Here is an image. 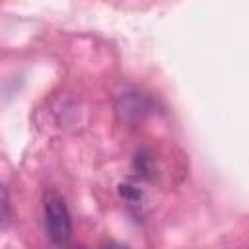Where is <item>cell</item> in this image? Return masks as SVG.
<instances>
[{"mask_svg":"<svg viewBox=\"0 0 249 249\" xmlns=\"http://www.w3.org/2000/svg\"><path fill=\"white\" fill-rule=\"evenodd\" d=\"M10 220V202H8V193L4 185H0V228H4Z\"/></svg>","mask_w":249,"mask_h":249,"instance_id":"obj_2","label":"cell"},{"mask_svg":"<svg viewBox=\"0 0 249 249\" xmlns=\"http://www.w3.org/2000/svg\"><path fill=\"white\" fill-rule=\"evenodd\" d=\"M43 210H45V226L51 241L54 245H64L72 233V220L64 198L58 193L49 191L43 200Z\"/></svg>","mask_w":249,"mask_h":249,"instance_id":"obj_1","label":"cell"},{"mask_svg":"<svg viewBox=\"0 0 249 249\" xmlns=\"http://www.w3.org/2000/svg\"><path fill=\"white\" fill-rule=\"evenodd\" d=\"M103 249H126L124 245H121V243H107Z\"/></svg>","mask_w":249,"mask_h":249,"instance_id":"obj_3","label":"cell"}]
</instances>
